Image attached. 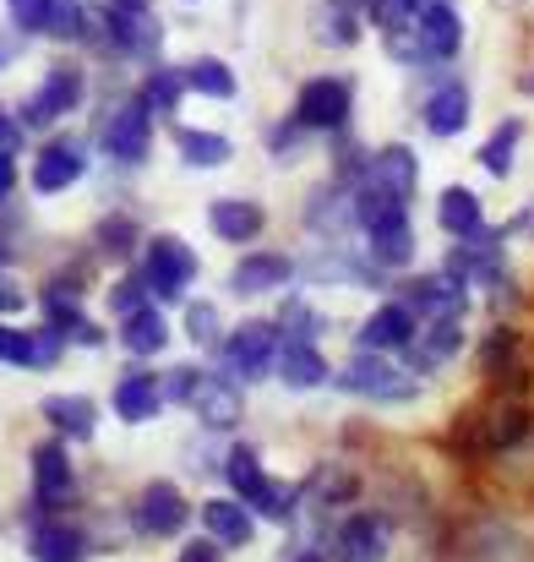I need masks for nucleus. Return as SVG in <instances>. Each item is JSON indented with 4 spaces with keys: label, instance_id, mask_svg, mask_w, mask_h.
Returning <instances> with one entry per match:
<instances>
[{
    "label": "nucleus",
    "instance_id": "nucleus-1",
    "mask_svg": "<svg viewBox=\"0 0 534 562\" xmlns=\"http://www.w3.org/2000/svg\"><path fill=\"white\" fill-rule=\"evenodd\" d=\"M191 279H196V251H191L180 235H154V240H148V268H143V284H148L159 301H180Z\"/></svg>",
    "mask_w": 534,
    "mask_h": 562
},
{
    "label": "nucleus",
    "instance_id": "nucleus-2",
    "mask_svg": "<svg viewBox=\"0 0 534 562\" xmlns=\"http://www.w3.org/2000/svg\"><path fill=\"white\" fill-rule=\"evenodd\" d=\"M148 148H154V110H148V99H132L104 121V154L121 165H143Z\"/></svg>",
    "mask_w": 534,
    "mask_h": 562
},
{
    "label": "nucleus",
    "instance_id": "nucleus-3",
    "mask_svg": "<svg viewBox=\"0 0 534 562\" xmlns=\"http://www.w3.org/2000/svg\"><path fill=\"white\" fill-rule=\"evenodd\" d=\"M339 387H344V393H360V398H382V404H404V398L420 393L414 376L398 372V367H387V361H376V356L350 361V367L339 372Z\"/></svg>",
    "mask_w": 534,
    "mask_h": 562
},
{
    "label": "nucleus",
    "instance_id": "nucleus-4",
    "mask_svg": "<svg viewBox=\"0 0 534 562\" xmlns=\"http://www.w3.org/2000/svg\"><path fill=\"white\" fill-rule=\"evenodd\" d=\"M350 121V82L339 77H311L295 99V126L306 132H339Z\"/></svg>",
    "mask_w": 534,
    "mask_h": 562
},
{
    "label": "nucleus",
    "instance_id": "nucleus-5",
    "mask_svg": "<svg viewBox=\"0 0 534 562\" xmlns=\"http://www.w3.org/2000/svg\"><path fill=\"white\" fill-rule=\"evenodd\" d=\"M82 104V71L77 66H55L44 82H38V93L22 104V126H55L60 115H71Z\"/></svg>",
    "mask_w": 534,
    "mask_h": 562
},
{
    "label": "nucleus",
    "instance_id": "nucleus-6",
    "mask_svg": "<svg viewBox=\"0 0 534 562\" xmlns=\"http://www.w3.org/2000/svg\"><path fill=\"white\" fill-rule=\"evenodd\" d=\"M273 361H279V328L273 323H240L224 345V367L235 376H268Z\"/></svg>",
    "mask_w": 534,
    "mask_h": 562
},
{
    "label": "nucleus",
    "instance_id": "nucleus-7",
    "mask_svg": "<svg viewBox=\"0 0 534 562\" xmlns=\"http://www.w3.org/2000/svg\"><path fill=\"white\" fill-rule=\"evenodd\" d=\"M464 44V22L453 11V0H436L414 16V55L420 60H453Z\"/></svg>",
    "mask_w": 534,
    "mask_h": 562
},
{
    "label": "nucleus",
    "instance_id": "nucleus-8",
    "mask_svg": "<svg viewBox=\"0 0 534 562\" xmlns=\"http://www.w3.org/2000/svg\"><path fill=\"white\" fill-rule=\"evenodd\" d=\"M464 246L447 257V273L464 279V284H497L502 279V240L475 229V235H458Z\"/></svg>",
    "mask_w": 534,
    "mask_h": 562
},
{
    "label": "nucleus",
    "instance_id": "nucleus-9",
    "mask_svg": "<svg viewBox=\"0 0 534 562\" xmlns=\"http://www.w3.org/2000/svg\"><path fill=\"white\" fill-rule=\"evenodd\" d=\"M414 181H420V165H414V154L409 148H382V154H371V165H365V176H360V187H376L387 191V196H398V202H409L414 196Z\"/></svg>",
    "mask_w": 534,
    "mask_h": 562
},
{
    "label": "nucleus",
    "instance_id": "nucleus-10",
    "mask_svg": "<svg viewBox=\"0 0 534 562\" xmlns=\"http://www.w3.org/2000/svg\"><path fill=\"white\" fill-rule=\"evenodd\" d=\"M185 497H180L170 481H154L143 497H137V530L143 536H180L185 530Z\"/></svg>",
    "mask_w": 534,
    "mask_h": 562
},
{
    "label": "nucleus",
    "instance_id": "nucleus-11",
    "mask_svg": "<svg viewBox=\"0 0 534 562\" xmlns=\"http://www.w3.org/2000/svg\"><path fill=\"white\" fill-rule=\"evenodd\" d=\"M409 339H414V312H409L404 301L376 306V312L365 317V328H360V350H404Z\"/></svg>",
    "mask_w": 534,
    "mask_h": 562
},
{
    "label": "nucleus",
    "instance_id": "nucleus-12",
    "mask_svg": "<svg viewBox=\"0 0 534 562\" xmlns=\"http://www.w3.org/2000/svg\"><path fill=\"white\" fill-rule=\"evenodd\" d=\"M458 345H464L458 317H425V334H414L404 350L414 356V367H420V372H436L442 361H453V356H458Z\"/></svg>",
    "mask_w": 534,
    "mask_h": 562
},
{
    "label": "nucleus",
    "instance_id": "nucleus-13",
    "mask_svg": "<svg viewBox=\"0 0 534 562\" xmlns=\"http://www.w3.org/2000/svg\"><path fill=\"white\" fill-rule=\"evenodd\" d=\"M207 224H213V235L218 240H257L262 235V224H268V213L257 207V202H246V196H218L213 207H207Z\"/></svg>",
    "mask_w": 534,
    "mask_h": 562
},
{
    "label": "nucleus",
    "instance_id": "nucleus-14",
    "mask_svg": "<svg viewBox=\"0 0 534 562\" xmlns=\"http://www.w3.org/2000/svg\"><path fill=\"white\" fill-rule=\"evenodd\" d=\"M295 279V262L284 257V251H251L235 273H229V284L240 290V295H268V290H279V284H289Z\"/></svg>",
    "mask_w": 534,
    "mask_h": 562
},
{
    "label": "nucleus",
    "instance_id": "nucleus-15",
    "mask_svg": "<svg viewBox=\"0 0 534 562\" xmlns=\"http://www.w3.org/2000/svg\"><path fill=\"white\" fill-rule=\"evenodd\" d=\"M409 312H425V317H464V284L453 273H436V279H409V295H404Z\"/></svg>",
    "mask_w": 534,
    "mask_h": 562
},
{
    "label": "nucleus",
    "instance_id": "nucleus-16",
    "mask_svg": "<svg viewBox=\"0 0 534 562\" xmlns=\"http://www.w3.org/2000/svg\"><path fill=\"white\" fill-rule=\"evenodd\" d=\"M33 492H38L44 508L71 492V459H66V442H60V437L33 448Z\"/></svg>",
    "mask_w": 534,
    "mask_h": 562
},
{
    "label": "nucleus",
    "instance_id": "nucleus-17",
    "mask_svg": "<svg viewBox=\"0 0 534 562\" xmlns=\"http://www.w3.org/2000/svg\"><path fill=\"white\" fill-rule=\"evenodd\" d=\"M71 181H82V148L77 143H49L38 154V165H33V191L55 196V191H66Z\"/></svg>",
    "mask_w": 534,
    "mask_h": 562
},
{
    "label": "nucleus",
    "instance_id": "nucleus-18",
    "mask_svg": "<svg viewBox=\"0 0 534 562\" xmlns=\"http://www.w3.org/2000/svg\"><path fill=\"white\" fill-rule=\"evenodd\" d=\"M27 552H33V562H82L88 558V536H82L77 525L49 519V525H38V530L27 536Z\"/></svg>",
    "mask_w": 534,
    "mask_h": 562
},
{
    "label": "nucleus",
    "instance_id": "nucleus-19",
    "mask_svg": "<svg viewBox=\"0 0 534 562\" xmlns=\"http://www.w3.org/2000/svg\"><path fill=\"white\" fill-rule=\"evenodd\" d=\"M469 126V88L464 82H447L425 99V132L431 137H458Z\"/></svg>",
    "mask_w": 534,
    "mask_h": 562
},
{
    "label": "nucleus",
    "instance_id": "nucleus-20",
    "mask_svg": "<svg viewBox=\"0 0 534 562\" xmlns=\"http://www.w3.org/2000/svg\"><path fill=\"white\" fill-rule=\"evenodd\" d=\"M524 431H530V409H491V415H475L469 448H480V453H497V448H513Z\"/></svg>",
    "mask_w": 534,
    "mask_h": 562
},
{
    "label": "nucleus",
    "instance_id": "nucleus-21",
    "mask_svg": "<svg viewBox=\"0 0 534 562\" xmlns=\"http://www.w3.org/2000/svg\"><path fill=\"white\" fill-rule=\"evenodd\" d=\"M159 404H164V387H159V376L148 372H132L115 382V415L121 420H148V415H159Z\"/></svg>",
    "mask_w": 534,
    "mask_h": 562
},
{
    "label": "nucleus",
    "instance_id": "nucleus-22",
    "mask_svg": "<svg viewBox=\"0 0 534 562\" xmlns=\"http://www.w3.org/2000/svg\"><path fill=\"white\" fill-rule=\"evenodd\" d=\"M365 235H371V257H376L382 268H404V262L414 257V229H409V213H393V218L371 224Z\"/></svg>",
    "mask_w": 534,
    "mask_h": 562
},
{
    "label": "nucleus",
    "instance_id": "nucleus-23",
    "mask_svg": "<svg viewBox=\"0 0 534 562\" xmlns=\"http://www.w3.org/2000/svg\"><path fill=\"white\" fill-rule=\"evenodd\" d=\"M191 404H196V415L207 420V426H235L240 420V393H235V382L229 376H207L196 382V393H191Z\"/></svg>",
    "mask_w": 534,
    "mask_h": 562
},
{
    "label": "nucleus",
    "instance_id": "nucleus-24",
    "mask_svg": "<svg viewBox=\"0 0 534 562\" xmlns=\"http://www.w3.org/2000/svg\"><path fill=\"white\" fill-rule=\"evenodd\" d=\"M279 376L289 387H317V382H328V361H322V350L311 339H289L279 350Z\"/></svg>",
    "mask_w": 534,
    "mask_h": 562
},
{
    "label": "nucleus",
    "instance_id": "nucleus-25",
    "mask_svg": "<svg viewBox=\"0 0 534 562\" xmlns=\"http://www.w3.org/2000/svg\"><path fill=\"white\" fill-rule=\"evenodd\" d=\"M387 552V525L376 519V514H360L344 525V536H339V558L344 562H382Z\"/></svg>",
    "mask_w": 534,
    "mask_h": 562
},
{
    "label": "nucleus",
    "instance_id": "nucleus-26",
    "mask_svg": "<svg viewBox=\"0 0 534 562\" xmlns=\"http://www.w3.org/2000/svg\"><path fill=\"white\" fill-rule=\"evenodd\" d=\"M44 415L55 420V431L60 437H77V442H88L93 437V398H82V393H49L44 398Z\"/></svg>",
    "mask_w": 534,
    "mask_h": 562
},
{
    "label": "nucleus",
    "instance_id": "nucleus-27",
    "mask_svg": "<svg viewBox=\"0 0 534 562\" xmlns=\"http://www.w3.org/2000/svg\"><path fill=\"white\" fill-rule=\"evenodd\" d=\"M202 525H207V536H213L218 547H246V541H251V514H246L240 503H229V497L202 503Z\"/></svg>",
    "mask_w": 534,
    "mask_h": 562
},
{
    "label": "nucleus",
    "instance_id": "nucleus-28",
    "mask_svg": "<svg viewBox=\"0 0 534 562\" xmlns=\"http://www.w3.org/2000/svg\"><path fill=\"white\" fill-rule=\"evenodd\" d=\"M121 339H126L132 356H159V350L170 345V328H164V317H159L154 306H137V312H126Z\"/></svg>",
    "mask_w": 534,
    "mask_h": 562
},
{
    "label": "nucleus",
    "instance_id": "nucleus-29",
    "mask_svg": "<svg viewBox=\"0 0 534 562\" xmlns=\"http://www.w3.org/2000/svg\"><path fill=\"white\" fill-rule=\"evenodd\" d=\"M436 218H442L447 235H475V229H480V196L464 187H447L442 202H436Z\"/></svg>",
    "mask_w": 534,
    "mask_h": 562
},
{
    "label": "nucleus",
    "instance_id": "nucleus-30",
    "mask_svg": "<svg viewBox=\"0 0 534 562\" xmlns=\"http://www.w3.org/2000/svg\"><path fill=\"white\" fill-rule=\"evenodd\" d=\"M185 88H191V93H207V99H235V71H229L224 60L202 55V60L185 66Z\"/></svg>",
    "mask_w": 534,
    "mask_h": 562
},
{
    "label": "nucleus",
    "instance_id": "nucleus-31",
    "mask_svg": "<svg viewBox=\"0 0 534 562\" xmlns=\"http://www.w3.org/2000/svg\"><path fill=\"white\" fill-rule=\"evenodd\" d=\"M175 143H180V154H185V165H196V170H218V165L235 154L229 137H218V132H191V126L180 132Z\"/></svg>",
    "mask_w": 534,
    "mask_h": 562
},
{
    "label": "nucleus",
    "instance_id": "nucleus-32",
    "mask_svg": "<svg viewBox=\"0 0 534 562\" xmlns=\"http://www.w3.org/2000/svg\"><path fill=\"white\" fill-rule=\"evenodd\" d=\"M519 137H524V121H502V126L486 137L480 165H486L491 176H508V170H513V148H519Z\"/></svg>",
    "mask_w": 534,
    "mask_h": 562
},
{
    "label": "nucleus",
    "instance_id": "nucleus-33",
    "mask_svg": "<svg viewBox=\"0 0 534 562\" xmlns=\"http://www.w3.org/2000/svg\"><path fill=\"white\" fill-rule=\"evenodd\" d=\"M224 470H229V486H235V492H240L246 503H257V497L268 492V475H262V459H257L251 448H235Z\"/></svg>",
    "mask_w": 534,
    "mask_h": 562
},
{
    "label": "nucleus",
    "instance_id": "nucleus-34",
    "mask_svg": "<svg viewBox=\"0 0 534 562\" xmlns=\"http://www.w3.org/2000/svg\"><path fill=\"white\" fill-rule=\"evenodd\" d=\"M49 38H82L88 33V16H82V0H44V27Z\"/></svg>",
    "mask_w": 534,
    "mask_h": 562
},
{
    "label": "nucleus",
    "instance_id": "nucleus-35",
    "mask_svg": "<svg viewBox=\"0 0 534 562\" xmlns=\"http://www.w3.org/2000/svg\"><path fill=\"white\" fill-rule=\"evenodd\" d=\"M180 93H185V71H148V82H143V99H148V110H175Z\"/></svg>",
    "mask_w": 534,
    "mask_h": 562
},
{
    "label": "nucleus",
    "instance_id": "nucleus-36",
    "mask_svg": "<svg viewBox=\"0 0 534 562\" xmlns=\"http://www.w3.org/2000/svg\"><path fill=\"white\" fill-rule=\"evenodd\" d=\"M185 334H191L196 345H213V339H218V312H213L207 301H191V312H185Z\"/></svg>",
    "mask_w": 534,
    "mask_h": 562
},
{
    "label": "nucleus",
    "instance_id": "nucleus-37",
    "mask_svg": "<svg viewBox=\"0 0 534 562\" xmlns=\"http://www.w3.org/2000/svg\"><path fill=\"white\" fill-rule=\"evenodd\" d=\"M0 361H11V367H33V334H22V328H0Z\"/></svg>",
    "mask_w": 534,
    "mask_h": 562
},
{
    "label": "nucleus",
    "instance_id": "nucleus-38",
    "mask_svg": "<svg viewBox=\"0 0 534 562\" xmlns=\"http://www.w3.org/2000/svg\"><path fill=\"white\" fill-rule=\"evenodd\" d=\"M284 323H289V339H317V328H322V317L311 306H300V301L284 306Z\"/></svg>",
    "mask_w": 534,
    "mask_h": 562
},
{
    "label": "nucleus",
    "instance_id": "nucleus-39",
    "mask_svg": "<svg viewBox=\"0 0 534 562\" xmlns=\"http://www.w3.org/2000/svg\"><path fill=\"white\" fill-rule=\"evenodd\" d=\"M289 508H295V486H273V481H268V492L257 497V514H268V519H289Z\"/></svg>",
    "mask_w": 534,
    "mask_h": 562
},
{
    "label": "nucleus",
    "instance_id": "nucleus-40",
    "mask_svg": "<svg viewBox=\"0 0 534 562\" xmlns=\"http://www.w3.org/2000/svg\"><path fill=\"white\" fill-rule=\"evenodd\" d=\"M196 382H202V372H196V367H175V372H170V382H164V398H180V404H191Z\"/></svg>",
    "mask_w": 534,
    "mask_h": 562
},
{
    "label": "nucleus",
    "instance_id": "nucleus-41",
    "mask_svg": "<svg viewBox=\"0 0 534 562\" xmlns=\"http://www.w3.org/2000/svg\"><path fill=\"white\" fill-rule=\"evenodd\" d=\"M143 295H148V284H143V279H126V284L115 290V312H121V317H126V312H137V306H143Z\"/></svg>",
    "mask_w": 534,
    "mask_h": 562
},
{
    "label": "nucleus",
    "instance_id": "nucleus-42",
    "mask_svg": "<svg viewBox=\"0 0 534 562\" xmlns=\"http://www.w3.org/2000/svg\"><path fill=\"white\" fill-rule=\"evenodd\" d=\"M99 240H104V251H110V257H126V246H132V224H110Z\"/></svg>",
    "mask_w": 534,
    "mask_h": 562
},
{
    "label": "nucleus",
    "instance_id": "nucleus-43",
    "mask_svg": "<svg viewBox=\"0 0 534 562\" xmlns=\"http://www.w3.org/2000/svg\"><path fill=\"white\" fill-rule=\"evenodd\" d=\"M22 306H27V295H22V284L0 273V312H22Z\"/></svg>",
    "mask_w": 534,
    "mask_h": 562
},
{
    "label": "nucleus",
    "instance_id": "nucleus-44",
    "mask_svg": "<svg viewBox=\"0 0 534 562\" xmlns=\"http://www.w3.org/2000/svg\"><path fill=\"white\" fill-rule=\"evenodd\" d=\"M16 143H22V121H16V115H5V104H0V148H5V154H16Z\"/></svg>",
    "mask_w": 534,
    "mask_h": 562
},
{
    "label": "nucleus",
    "instance_id": "nucleus-45",
    "mask_svg": "<svg viewBox=\"0 0 534 562\" xmlns=\"http://www.w3.org/2000/svg\"><path fill=\"white\" fill-rule=\"evenodd\" d=\"M180 562H218V541H191V547H180Z\"/></svg>",
    "mask_w": 534,
    "mask_h": 562
},
{
    "label": "nucleus",
    "instance_id": "nucleus-46",
    "mask_svg": "<svg viewBox=\"0 0 534 562\" xmlns=\"http://www.w3.org/2000/svg\"><path fill=\"white\" fill-rule=\"evenodd\" d=\"M5 191H11V154L0 148V196H5Z\"/></svg>",
    "mask_w": 534,
    "mask_h": 562
},
{
    "label": "nucleus",
    "instance_id": "nucleus-47",
    "mask_svg": "<svg viewBox=\"0 0 534 562\" xmlns=\"http://www.w3.org/2000/svg\"><path fill=\"white\" fill-rule=\"evenodd\" d=\"M11 60H16V38H0V71H5Z\"/></svg>",
    "mask_w": 534,
    "mask_h": 562
},
{
    "label": "nucleus",
    "instance_id": "nucleus-48",
    "mask_svg": "<svg viewBox=\"0 0 534 562\" xmlns=\"http://www.w3.org/2000/svg\"><path fill=\"white\" fill-rule=\"evenodd\" d=\"M513 229H524V235H534V207L524 213V218H513V224H508V235H513Z\"/></svg>",
    "mask_w": 534,
    "mask_h": 562
},
{
    "label": "nucleus",
    "instance_id": "nucleus-49",
    "mask_svg": "<svg viewBox=\"0 0 534 562\" xmlns=\"http://www.w3.org/2000/svg\"><path fill=\"white\" fill-rule=\"evenodd\" d=\"M115 11H148V0H110Z\"/></svg>",
    "mask_w": 534,
    "mask_h": 562
},
{
    "label": "nucleus",
    "instance_id": "nucleus-50",
    "mask_svg": "<svg viewBox=\"0 0 534 562\" xmlns=\"http://www.w3.org/2000/svg\"><path fill=\"white\" fill-rule=\"evenodd\" d=\"M300 562H322V558H317V552H306V558H300Z\"/></svg>",
    "mask_w": 534,
    "mask_h": 562
},
{
    "label": "nucleus",
    "instance_id": "nucleus-51",
    "mask_svg": "<svg viewBox=\"0 0 534 562\" xmlns=\"http://www.w3.org/2000/svg\"><path fill=\"white\" fill-rule=\"evenodd\" d=\"M530 88H534V77H530Z\"/></svg>",
    "mask_w": 534,
    "mask_h": 562
}]
</instances>
